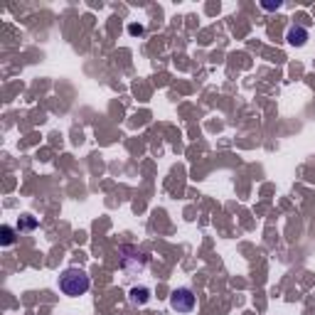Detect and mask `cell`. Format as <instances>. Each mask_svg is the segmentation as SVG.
Listing matches in <instances>:
<instances>
[{
    "mask_svg": "<svg viewBox=\"0 0 315 315\" xmlns=\"http://www.w3.org/2000/svg\"><path fill=\"white\" fill-rule=\"evenodd\" d=\"M89 286H91V281H89V276L82 269H67L64 273L59 276V291L64 295H72V298L84 295L89 291Z\"/></svg>",
    "mask_w": 315,
    "mask_h": 315,
    "instance_id": "obj_1",
    "label": "cell"
},
{
    "mask_svg": "<svg viewBox=\"0 0 315 315\" xmlns=\"http://www.w3.org/2000/svg\"><path fill=\"white\" fill-rule=\"evenodd\" d=\"M148 295H150L148 288H133L131 291V303L133 305H143V303H148Z\"/></svg>",
    "mask_w": 315,
    "mask_h": 315,
    "instance_id": "obj_3",
    "label": "cell"
},
{
    "mask_svg": "<svg viewBox=\"0 0 315 315\" xmlns=\"http://www.w3.org/2000/svg\"><path fill=\"white\" fill-rule=\"evenodd\" d=\"M305 37H308V35H305V30H300V27H293V30L288 32V42L295 44V47H300V44L305 42Z\"/></svg>",
    "mask_w": 315,
    "mask_h": 315,
    "instance_id": "obj_4",
    "label": "cell"
},
{
    "mask_svg": "<svg viewBox=\"0 0 315 315\" xmlns=\"http://www.w3.org/2000/svg\"><path fill=\"white\" fill-rule=\"evenodd\" d=\"M195 293L190 288H177L170 293V308L177 313H192L195 310Z\"/></svg>",
    "mask_w": 315,
    "mask_h": 315,
    "instance_id": "obj_2",
    "label": "cell"
},
{
    "mask_svg": "<svg viewBox=\"0 0 315 315\" xmlns=\"http://www.w3.org/2000/svg\"><path fill=\"white\" fill-rule=\"evenodd\" d=\"M13 241H15V231H13V227H8V224H5V227H3V244H5V246H10Z\"/></svg>",
    "mask_w": 315,
    "mask_h": 315,
    "instance_id": "obj_5",
    "label": "cell"
}]
</instances>
